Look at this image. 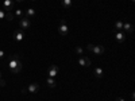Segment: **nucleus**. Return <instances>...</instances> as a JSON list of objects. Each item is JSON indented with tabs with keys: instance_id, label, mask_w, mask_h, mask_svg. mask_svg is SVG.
Segmentation results:
<instances>
[{
	"instance_id": "1a4fd4ad",
	"label": "nucleus",
	"mask_w": 135,
	"mask_h": 101,
	"mask_svg": "<svg viewBox=\"0 0 135 101\" xmlns=\"http://www.w3.org/2000/svg\"><path fill=\"white\" fill-rule=\"evenodd\" d=\"M115 39L119 42V43H123L126 41V35H124V32H122V31H115Z\"/></svg>"
},
{
	"instance_id": "20e7f679",
	"label": "nucleus",
	"mask_w": 135,
	"mask_h": 101,
	"mask_svg": "<svg viewBox=\"0 0 135 101\" xmlns=\"http://www.w3.org/2000/svg\"><path fill=\"white\" fill-rule=\"evenodd\" d=\"M19 26H20V30H27V28H30V26H31V20H30V18H27V16L20 18V20H19Z\"/></svg>"
},
{
	"instance_id": "2eb2a0df",
	"label": "nucleus",
	"mask_w": 135,
	"mask_h": 101,
	"mask_svg": "<svg viewBox=\"0 0 135 101\" xmlns=\"http://www.w3.org/2000/svg\"><path fill=\"white\" fill-rule=\"evenodd\" d=\"M61 4H62L65 8H69V7L73 4V0H61Z\"/></svg>"
},
{
	"instance_id": "423d86ee",
	"label": "nucleus",
	"mask_w": 135,
	"mask_h": 101,
	"mask_svg": "<svg viewBox=\"0 0 135 101\" xmlns=\"http://www.w3.org/2000/svg\"><path fill=\"white\" fill-rule=\"evenodd\" d=\"M3 8H6L7 11H12L15 8V2L14 0H4L3 2Z\"/></svg>"
},
{
	"instance_id": "9d476101",
	"label": "nucleus",
	"mask_w": 135,
	"mask_h": 101,
	"mask_svg": "<svg viewBox=\"0 0 135 101\" xmlns=\"http://www.w3.org/2000/svg\"><path fill=\"white\" fill-rule=\"evenodd\" d=\"M78 63H80L81 66H86V67L92 65L91 59H89L88 57H84V55H83V57H80V59H78Z\"/></svg>"
},
{
	"instance_id": "7ed1b4c3",
	"label": "nucleus",
	"mask_w": 135,
	"mask_h": 101,
	"mask_svg": "<svg viewBox=\"0 0 135 101\" xmlns=\"http://www.w3.org/2000/svg\"><path fill=\"white\" fill-rule=\"evenodd\" d=\"M58 32L61 34L62 37L68 35V32H69V27L66 24V20L65 19H61L60 20V27H58Z\"/></svg>"
},
{
	"instance_id": "aec40b11",
	"label": "nucleus",
	"mask_w": 135,
	"mask_h": 101,
	"mask_svg": "<svg viewBox=\"0 0 135 101\" xmlns=\"http://www.w3.org/2000/svg\"><path fill=\"white\" fill-rule=\"evenodd\" d=\"M6 18V11L4 9H0V20Z\"/></svg>"
},
{
	"instance_id": "f257e3e1",
	"label": "nucleus",
	"mask_w": 135,
	"mask_h": 101,
	"mask_svg": "<svg viewBox=\"0 0 135 101\" xmlns=\"http://www.w3.org/2000/svg\"><path fill=\"white\" fill-rule=\"evenodd\" d=\"M22 66H23V65H22L18 54L11 55V57L8 58V69L11 70V73H12V74H18L22 70Z\"/></svg>"
},
{
	"instance_id": "dca6fc26",
	"label": "nucleus",
	"mask_w": 135,
	"mask_h": 101,
	"mask_svg": "<svg viewBox=\"0 0 135 101\" xmlns=\"http://www.w3.org/2000/svg\"><path fill=\"white\" fill-rule=\"evenodd\" d=\"M14 18H15V15L12 14V11H7V12H6V18H4V19H8V20H14Z\"/></svg>"
},
{
	"instance_id": "4be33fe9",
	"label": "nucleus",
	"mask_w": 135,
	"mask_h": 101,
	"mask_svg": "<svg viewBox=\"0 0 135 101\" xmlns=\"http://www.w3.org/2000/svg\"><path fill=\"white\" fill-rule=\"evenodd\" d=\"M0 86H6V81L3 80V78L0 80Z\"/></svg>"
},
{
	"instance_id": "a878e982",
	"label": "nucleus",
	"mask_w": 135,
	"mask_h": 101,
	"mask_svg": "<svg viewBox=\"0 0 135 101\" xmlns=\"http://www.w3.org/2000/svg\"><path fill=\"white\" fill-rule=\"evenodd\" d=\"M32 2H37V0H32Z\"/></svg>"
},
{
	"instance_id": "5701e85b",
	"label": "nucleus",
	"mask_w": 135,
	"mask_h": 101,
	"mask_svg": "<svg viewBox=\"0 0 135 101\" xmlns=\"http://www.w3.org/2000/svg\"><path fill=\"white\" fill-rule=\"evenodd\" d=\"M115 101H126L124 98H123V97H116V100Z\"/></svg>"
},
{
	"instance_id": "f03ea898",
	"label": "nucleus",
	"mask_w": 135,
	"mask_h": 101,
	"mask_svg": "<svg viewBox=\"0 0 135 101\" xmlns=\"http://www.w3.org/2000/svg\"><path fill=\"white\" fill-rule=\"evenodd\" d=\"M86 47H88V50L93 51V53L97 54V55H103V54L105 53V47L101 46V44H88Z\"/></svg>"
},
{
	"instance_id": "6ab92c4d",
	"label": "nucleus",
	"mask_w": 135,
	"mask_h": 101,
	"mask_svg": "<svg viewBox=\"0 0 135 101\" xmlns=\"http://www.w3.org/2000/svg\"><path fill=\"white\" fill-rule=\"evenodd\" d=\"M76 53L80 55V57H83V49H81L80 46H77V47H76Z\"/></svg>"
},
{
	"instance_id": "412c9836",
	"label": "nucleus",
	"mask_w": 135,
	"mask_h": 101,
	"mask_svg": "<svg viewBox=\"0 0 135 101\" xmlns=\"http://www.w3.org/2000/svg\"><path fill=\"white\" fill-rule=\"evenodd\" d=\"M4 55H6V53H4L3 50H0V59H3V58H4Z\"/></svg>"
},
{
	"instance_id": "4468645a",
	"label": "nucleus",
	"mask_w": 135,
	"mask_h": 101,
	"mask_svg": "<svg viewBox=\"0 0 135 101\" xmlns=\"http://www.w3.org/2000/svg\"><path fill=\"white\" fill-rule=\"evenodd\" d=\"M26 15H27V18H32V16L37 15V12H35V9H34V8H28L26 11Z\"/></svg>"
},
{
	"instance_id": "f3484780",
	"label": "nucleus",
	"mask_w": 135,
	"mask_h": 101,
	"mask_svg": "<svg viewBox=\"0 0 135 101\" xmlns=\"http://www.w3.org/2000/svg\"><path fill=\"white\" fill-rule=\"evenodd\" d=\"M15 15H16V16H19V18H23V16H25L23 11H22L20 8H16V9H15Z\"/></svg>"
},
{
	"instance_id": "393cba45",
	"label": "nucleus",
	"mask_w": 135,
	"mask_h": 101,
	"mask_svg": "<svg viewBox=\"0 0 135 101\" xmlns=\"http://www.w3.org/2000/svg\"><path fill=\"white\" fill-rule=\"evenodd\" d=\"M16 2H25V0H16Z\"/></svg>"
},
{
	"instance_id": "9b49d317",
	"label": "nucleus",
	"mask_w": 135,
	"mask_h": 101,
	"mask_svg": "<svg viewBox=\"0 0 135 101\" xmlns=\"http://www.w3.org/2000/svg\"><path fill=\"white\" fill-rule=\"evenodd\" d=\"M93 74H95L96 78H101V77L104 75V70L101 69V67H96V69L93 70Z\"/></svg>"
},
{
	"instance_id": "a211bd4d",
	"label": "nucleus",
	"mask_w": 135,
	"mask_h": 101,
	"mask_svg": "<svg viewBox=\"0 0 135 101\" xmlns=\"http://www.w3.org/2000/svg\"><path fill=\"white\" fill-rule=\"evenodd\" d=\"M122 27H123V22H120V20L115 22V30H122Z\"/></svg>"
},
{
	"instance_id": "b1692460",
	"label": "nucleus",
	"mask_w": 135,
	"mask_h": 101,
	"mask_svg": "<svg viewBox=\"0 0 135 101\" xmlns=\"http://www.w3.org/2000/svg\"><path fill=\"white\" fill-rule=\"evenodd\" d=\"M0 80H2V72H0Z\"/></svg>"
},
{
	"instance_id": "f8f14e48",
	"label": "nucleus",
	"mask_w": 135,
	"mask_h": 101,
	"mask_svg": "<svg viewBox=\"0 0 135 101\" xmlns=\"http://www.w3.org/2000/svg\"><path fill=\"white\" fill-rule=\"evenodd\" d=\"M122 30H124V31H127V32H132V30H134V27H132V24L131 23H123V27H122Z\"/></svg>"
},
{
	"instance_id": "ddd939ff",
	"label": "nucleus",
	"mask_w": 135,
	"mask_h": 101,
	"mask_svg": "<svg viewBox=\"0 0 135 101\" xmlns=\"http://www.w3.org/2000/svg\"><path fill=\"white\" fill-rule=\"evenodd\" d=\"M46 84H47L49 88H55V86H57V82H55V80H54V78H51V77H49L47 80H46Z\"/></svg>"
},
{
	"instance_id": "39448f33",
	"label": "nucleus",
	"mask_w": 135,
	"mask_h": 101,
	"mask_svg": "<svg viewBox=\"0 0 135 101\" xmlns=\"http://www.w3.org/2000/svg\"><path fill=\"white\" fill-rule=\"evenodd\" d=\"M58 73H60V67L57 65H50V67H49V77L54 78Z\"/></svg>"
},
{
	"instance_id": "0eeeda50",
	"label": "nucleus",
	"mask_w": 135,
	"mask_h": 101,
	"mask_svg": "<svg viewBox=\"0 0 135 101\" xmlns=\"http://www.w3.org/2000/svg\"><path fill=\"white\" fill-rule=\"evenodd\" d=\"M23 38H25L23 30H16V31L14 32V39H15L16 42H22V41H23Z\"/></svg>"
},
{
	"instance_id": "6e6552de",
	"label": "nucleus",
	"mask_w": 135,
	"mask_h": 101,
	"mask_svg": "<svg viewBox=\"0 0 135 101\" xmlns=\"http://www.w3.org/2000/svg\"><path fill=\"white\" fill-rule=\"evenodd\" d=\"M27 90H28L30 93H38V92H39V84H38V82L30 84L28 88H27Z\"/></svg>"
}]
</instances>
